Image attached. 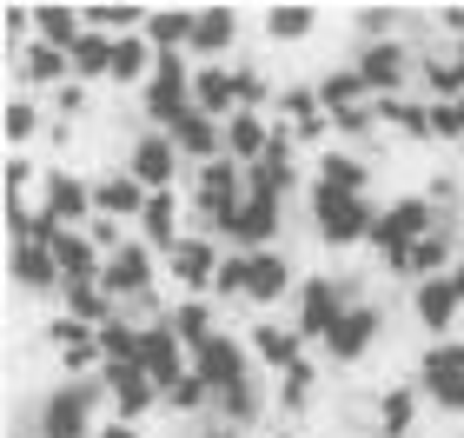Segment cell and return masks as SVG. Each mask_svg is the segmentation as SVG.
Returning <instances> with one entry per match:
<instances>
[{
  "label": "cell",
  "mask_w": 464,
  "mask_h": 438,
  "mask_svg": "<svg viewBox=\"0 0 464 438\" xmlns=\"http://www.w3.org/2000/svg\"><path fill=\"white\" fill-rule=\"evenodd\" d=\"M378 339H385V306H378V299H352V312L325 332L319 352H325L332 365H358V359H372Z\"/></svg>",
  "instance_id": "30bf717a"
},
{
  "label": "cell",
  "mask_w": 464,
  "mask_h": 438,
  "mask_svg": "<svg viewBox=\"0 0 464 438\" xmlns=\"http://www.w3.org/2000/svg\"><path fill=\"white\" fill-rule=\"evenodd\" d=\"M100 385H107L113 419H126V425H140L146 412H166V392L146 379L140 365H100Z\"/></svg>",
  "instance_id": "2e32d148"
},
{
  "label": "cell",
  "mask_w": 464,
  "mask_h": 438,
  "mask_svg": "<svg viewBox=\"0 0 464 438\" xmlns=\"http://www.w3.org/2000/svg\"><path fill=\"white\" fill-rule=\"evenodd\" d=\"M60 312H67V319H80V326H93V332L120 319V306H113L107 286H67V292H60Z\"/></svg>",
  "instance_id": "d590c367"
},
{
  "label": "cell",
  "mask_w": 464,
  "mask_h": 438,
  "mask_svg": "<svg viewBox=\"0 0 464 438\" xmlns=\"http://www.w3.org/2000/svg\"><path fill=\"white\" fill-rule=\"evenodd\" d=\"M378 120H385V133H392V140H411V146L438 140V120H431V100H425V93L378 100Z\"/></svg>",
  "instance_id": "d4e9b609"
},
{
  "label": "cell",
  "mask_w": 464,
  "mask_h": 438,
  "mask_svg": "<svg viewBox=\"0 0 464 438\" xmlns=\"http://www.w3.org/2000/svg\"><path fill=\"white\" fill-rule=\"evenodd\" d=\"M411 385L425 392L431 412H445V419H464V339H431L418 352V372Z\"/></svg>",
  "instance_id": "8992f818"
},
{
  "label": "cell",
  "mask_w": 464,
  "mask_h": 438,
  "mask_svg": "<svg viewBox=\"0 0 464 438\" xmlns=\"http://www.w3.org/2000/svg\"><path fill=\"white\" fill-rule=\"evenodd\" d=\"M418 54L405 34L398 40H358L352 47V67H358V80H365V93L372 100H398V93H418Z\"/></svg>",
  "instance_id": "277c9868"
},
{
  "label": "cell",
  "mask_w": 464,
  "mask_h": 438,
  "mask_svg": "<svg viewBox=\"0 0 464 438\" xmlns=\"http://www.w3.org/2000/svg\"><path fill=\"white\" fill-rule=\"evenodd\" d=\"M219 259H226V246L213 233H186L173 253H166V279L186 286V292H206L213 299V279H219Z\"/></svg>",
  "instance_id": "9a60e30c"
},
{
  "label": "cell",
  "mask_w": 464,
  "mask_h": 438,
  "mask_svg": "<svg viewBox=\"0 0 464 438\" xmlns=\"http://www.w3.org/2000/svg\"><path fill=\"white\" fill-rule=\"evenodd\" d=\"M451 286H458V292H464V253H458V266H451Z\"/></svg>",
  "instance_id": "7dc6e473"
},
{
  "label": "cell",
  "mask_w": 464,
  "mask_h": 438,
  "mask_svg": "<svg viewBox=\"0 0 464 438\" xmlns=\"http://www.w3.org/2000/svg\"><path fill=\"white\" fill-rule=\"evenodd\" d=\"M193 27H199V7H153L146 14V47L153 54H193Z\"/></svg>",
  "instance_id": "1f68e13d"
},
{
  "label": "cell",
  "mask_w": 464,
  "mask_h": 438,
  "mask_svg": "<svg viewBox=\"0 0 464 438\" xmlns=\"http://www.w3.org/2000/svg\"><path fill=\"white\" fill-rule=\"evenodd\" d=\"M352 27H358V40H398L405 14L398 7H352Z\"/></svg>",
  "instance_id": "60d3db41"
},
{
  "label": "cell",
  "mask_w": 464,
  "mask_h": 438,
  "mask_svg": "<svg viewBox=\"0 0 464 438\" xmlns=\"http://www.w3.org/2000/svg\"><path fill=\"white\" fill-rule=\"evenodd\" d=\"M133 365H140V372H146V379H153L160 392H173V385L186 379V372H193V352L179 346V332L166 326V312L140 326V359H133Z\"/></svg>",
  "instance_id": "4fadbf2b"
},
{
  "label": "cell",
  "mask_w": 464,
  "mask_h": 438,
  "mask_svg": "<svg viewBox=\"0 0 464 438\" xmlns=\"http://www.w3.org/2000/svg\"><path fill=\"white\" fill-rule=\"evenodd\" d=\"M47 127H53V113L40 107V93H20L14 87V100H7V140H14V153H27Z\"/></svg>",
  "instance_id": "e575fe53"
},
{
  "label": "cell",
  "mask_w": 464,
  "mask_h": 438,
  "mask_svg": "<svg viewBox=\"0 0 464 438\" xmlns=\"http://www.w3.org/2000/svg\"><path fill=\"white\" fill-rule=\"evenodd\" d=\"M431 233H445V206H438L431 193H398V200H385V206H378L372 253H378V266H385V259H398L405 246L431 239Z\"/></svg>",
  "instance_id": "3957f363"
},
{
  "label": "cell",
  "mask_w": 464,
  "mask_h": 438,
  "mask_svg": "<svg viewBox=\"0 0 464 438\" xmlns=\"http://www.w3.org/2000/svg\"><path fill=\"white\" fill-rule=\"evenodd\" d=\"M193 379H206V392H239V385H252L259 379V359H252V346L246 339H232V332H219L213 346H199L193 352Z\"/></svg>",
  "instance_id": "ba28073f"
},
{
  "label": "cell",
  "mask_w": 464,
  "mask_h": 438,
  "mask_svg": "<svg viewBox=\"0 0 464 438\" xmlns=\"http://www.w3.org/2000/svg\"><path fill=\"white\" fill-rule=\"evenodd\" d=\"M40 213H47L53 226H67V233H87V226L100 219V213H93V180H87V173H67V166H47Z\"/></svg>",
  "instance_id": "8fae6325"
},
{
  "label": "cell",
  "mask_w": 464,
  "mask_h": 438,
  "mask_svg": "<svg viewBox=\"0 0 464 438\" xmlns=\"http://www.w3.org/2000/svg\"><path fill=\"white\" fill-rule=\"evenodd\" d=\"M418 419H425V392H418L411 379H405V385H385V392L372 399V432H378V438H411Z\"/></svg>",
  "instance_id": "cb8c5ba5"
},
{
  "label": "cell",
  "mask_w": 464,
  "mask_h": 438,
  "mask_svg": "<svg viewBox=\"0 0 464 438\" xmlns=\"http://www.w3.org/2000/svg\"><path fill=\"white\" fill-rule=\"evenodd\" d=\"M312 87H319V107L332 113V120H339L345 107H365V80H358V67H352V60H345V67H332V73H319V80H312Z\"/></svg>",
  "instance_id": "8d00e7d4"
},
{
  "label": "cell",
  "mask_w": 464,
  "mask_h": 438,
  "mask_svg": "<svg viewBox=\"0 0 464 438\" xmlns=\"http://www.w3.org/2000/svg\"><path fill=\"white\" fill-rule=\"evenodd\" d=\"M252 273H246V312H259V319H272L279 306H292V292H299L305 273H292V253L285 246H272V253H246Z\"/></svg>",
  "instance_id": "9c48e42d"
},
{
  "label": "cell",
  "mask_w": 464,
  "mask_h": 438,
  "mask_svg": "<svg viewBox=\"0 0 464 438\" xmlns=\"http://www.w3.org/2000/svg\"><path fill=\"white\" fill-rule=\"evenodd\" d=\"M272 133H279V120H272V113H232L226 120V160L259 166L266 146H272Z\"/></svg>",
  "instance_id": "f546056e"
},
{
  "label": "cell",
  "mask_w": 464,
  "mask_h": 438,
  "mask_svg": "<svg viewBox=\"0 0 464 438\" xmlns=\"http://www.w3.org/2000/svg\"><path fill=\"white\" fill-rule=\"evenodd\" d=\"M14 286L27 292V299H47V306H60V292H67L47 246H14Z\"/></svg>",
  "instance_id": "f1b7e54d"
},
{
  "label": "cell",
  "mask_w": 464,
  "mask_h": 438,
  "mask_svg": "<svg viewBox=\"0 0 464 438\" xmlns=\"http://www.w3.org/2000/svg\"><path fill=\"white\" fill-rule=\"evenodd\" d=\"M312 399H319V365H292L285 379H272V405H279V419H305Z\"/></svg>",
  "instance_id": "836d02e7"
},
{
  "label": "cell",
  "mask_w": 464,
  "mask_h": 438,
  "mask_svg": "<svg viewBox=\"0 0 464 438\" xmlns=\"http://www.w3.org/2000/svg\"><path fill=\"white\" fill-rule=\"evenodd\" d=\"M431 120H438V140H464V120H458V100H445V107H438V100H431Z\"/></svg>",
  "instance_id": "ee69618b"
},
{
  "label": "cell",
  "mask_w": 464,
  "mask_h": 438,
  "mask_svg": "<svg viewBox=\"0 0 464 438\" xmlns=\"http://www.w3.org/2000/svg\"><path fill=\"white\" fill-rule=\"evenodd\" d=\"M425 20H431V27L445 34V40H464V7H431Z\"/></svg>",
  "instance_id": "f6af8a7d"
},
{
  "label": "cell",
  "mask_w": 464,
  "mask_h": 438,
  "mask_svg": "<svg viewBox=\"0 0 464 438\" xmlns=\"http://www.w3.org/2000/svg\"><path fill=\"white\" fill-rule=\"evenodd\" d=\"M93 438H146V432H140V425H126V419H107Z\"/></svg>",
  "instance_id": "bcb514c9"
},
{
  "label": "cell",
  "mask_w": 464,
  "mask_h": 438,
  "mask_svg": "<svg viewBox=\"0 0 464 438\" xmlns=\"http://www.w3.org/2000/svg\"><path fill=\"white\" fill-rule=\"evenodd\" d=\"M279 233H285V200L246 193V206L232 213V226H226L219 246H232V253H272V246H279Z\"/></svg>",
  "instance_id": "7c38bea8"
},
{
  "label": "cell",
  "mask_w": 464,
  "mask_h": 438,
  "mask_svg": "<svg viewBox=\"0 0 464 438\" xmlns=\"http://www.w3.org/2000/svg\"><path fill=\"white\" fill-rule=\"evenodd\" d=\"M305 226L325 253H352V246H372L378 233V206L365 200H345V193H325V186H305Z\"/></svg>",
  "instance_id": "7a4b0ae2"
},
{
  "label": "cell",
  "mask_w": 464,
  "mask_h": 438,
  "mask_svg": "<svg viewBox=\"0 0 464 438\" xmlns=\"http://www.w3.org/2000/svg\"><path fill=\"white\" fill-rule=\"evenodd\" d=\"M47 253L60 266V286H100V273H107V253H100L87 233H60Z\"/></svg>",
  "instance_id": "484cf974"
},
{
  "label": "cell",
  "mask_w": 464,
  "mask_h": 438,
  "mask_svg": "<svg viewBox=\"0 0 464 438\" xmlns=\"http://www.w3.org/2000/svg\"><path fill=\"white\" fill-rule=\"evenodd\" d=\"M418 93L425 100H464V40H438V47H425V60H418Z\"/></svg>",
  "instance_id": "44dd1931"
},
{
  "label": "cell",
  "mask_w": 464,
  "mask_h": 438,
  "mask_svg": "<svg viewBox=\"0 0 464 438\" xmlns=\"http://www.w3.org/2000/svg\"><path fill=\"white\" fill-rule=\"evenodd\" d=\"M239 27H246L239 7H199V27H193V67H232V54H239Z\"/></svg>",
  "instance_id": "ac0fdd59"
},
{
  "label": "cell",
  "mask_w": 464,
  "mask_h": 438,
  "mask_svg": "<svg viewBox=\"0 0 464 438\" xmlns=\"http://www.w3.org/2000/svg\"><path fill=\"white\" fill-rule=\"evenodd\" d=\"M451 266H458V239H451V233H431V239L405 246L398 259H385V273L405 279V286H425V279H445Z\"/></svg>",
  "instance_id": "ffe728a7"
},
{
  "label": "cell",
  "mask_w": 464,
  "mask_h": 438,
  "mask_svg": "<svg viewBox=\"0 0 464 438\" xmlns=\"http://www.w3.org/2000/svg\"><path fill=\"white\" fill-rule=\"evenodd\" d=\"M7 180H14V200H40V186H47V173H40L34 153H14L7 160Z\"/></svg>",
  "instance_id": "b9f144b4"
},
{
  "label": "cell",
  "mask_w": 464,
  "mask_h": 438,
  "mask_svg": "<svg viewBox=\"0 0 464 438\" xmlns=\"http://www.w3.org/2000/svg\"><path fill=\"white\" fill-rule=\"evenodd\" d=\"M259 27L272 47H305L319 34V7H299V0H279V7H259Z\"/></svg>",
  "instance_id": "4dcf8cb0"
},
{
  "label": "cell",
  "mask_w": 464,
  "mask_h": 438,
  "mask_svg": "<svg viewBox=\"0 0 464 438\" xmlns=\"http://www.w3.org/2000/svg\"><path fill=\"white\" fill-rule=\"evenodd\" d=\"M246 273H252V259L226 246V259H219V279H213V306H246Z\"/></svg>",
  "instance_id": "ab89813d"
},
{
  "label": "cell",
  "mask_w": 464,
  "mask_h": 438,
  "mask_svg": "<svg viewBox=\"0 0 464 438\" xmlns=\"http://www.w3.org/2000/svg\"><path fill=\"white\" fill-rule=\"evenodd\" d=\"M107 419H113V405L100 379H53L27 419V438H93Z\"/></svg>",
  "instance_id": "6da1fadb"
},
{
  "label": "cell",
  "mask_w": 464,
  "mask_h": 438,
  "mask_svg": "<svg viewBox=\"0 0 464 438\" xmlns=\"http://www.w3.org/2000/svg\"><path fill=\"white\" fill-rule=\"evenodd\" d=\"M312 186H325V193H345V200H365V193H372V153L332 146V153L312 160Z\"/></svg>",
  "instance_id": "7402d4cb"
},
{
  "label": "cell",
  "mask_w": 464,
  "mask_h": 438,
  "mask_svg": "<svg viewBox=\"0 0 464 438\" xmlns=\"http://www.w3.org/2000/svg\"><path fill=\"white\" fill-rule=\"evenodd\" d=\"M186 233H193V226H186V200H179V186H173V193H153V200H146V213H140V226H133V239H140V246H153L160 259L173 253Z\"/></svg>",
  "instance_id": "d6986e66"
},
{
  "label": "cell",
  "mask_w": 464,
  "mask_h": 438,
  "mask_svg": "<svg viewBox=\"0 0 464 438\" xmlns=\"http://www.w3.org/2000/svg\"><path fill=\"white\" fill-rule=\"evenodd\" d=\"M166 326L179 332V346H186V352H199V346H213V339H219V306L206 299V292H186L179 306H166Z\"/></svg>",
  "instance_id": "4316f807"
},
{
  "label": "cell",
  "mask_w": 464,
  "mask_h": 438,
  "mask_svg": "<svg viewBox=\"0 0 464 438\" xmlns=\"http://www.w3.org/2000/svg\"><path fill=\"white\" fill-rule=\"evenodd\" d=\"M120 166H126V173H133V180L146 186V193H173V186H179V173H186V160H179L173 133H153V127H140L133 140H126Z\"/></svg>",
  "instance_id": "52a82bcc"
},
{
  "label": "cell",
  "mask_w": 464,
  "mask_h": 438,
  "mask_svg": "<svg viewBox=\"0 0 464 438\" xmlns=\"http://www.w3.org/2000/svg\"><path fill=\"white\" fill-rule=\"evenodd\" d=\"M146 14H153V7H126V0H100V7H87V34L133 40V34H146Z\"/></svg>",
  "instance_id": "74e56055"
},
{
  "label": "cell",
  "mask_w": 464,
  "mask_h": 438,
  "mask_svg": "<svg viewBox=\"0 0 464 438\" xmlns=\"http://www.w3.org/2000/svg\"><path fill=\"white\" fill-rule=\"evenodd\" d=\"M146 186L126 173V166H113V173H93V213L100 219H120V226H140V213H146Z\"/></svg>",
  "instance_id": "603a6c76"
},
{
  "label": "cell",
  "mask_w": 464,
  "mask_h": 438,
  "mask_svg": "<svg viewBox=\"0 0 464 438\" xmlns=\"http://www.w3.org/2000/svg\"><path fill=\"white\" fill-rule=\"evenodd\" d=\"M246 346H252V359H259L266 379H285L292 365H305V339H299V326H292V319H252Z\"/></svg>",
  "instance_id": "e0dca14e"
},
{
  "label": "cell",
  "mask_w": 464,
  "mask_h": 438,
  "mask_svg": "<svg viewBox=\"0 0 464 438\" xmlns=\"http://www.w3.org/2000/svg\"><path fill=\"white\" fill-rule=\"evenodd\" d=\"M47 107H53V120H60V127H73V120L93 107V100H87V80H67L60 93H47Z\"/></svg>",
  "instance_id": "7bdbcfd3"
},
{
  "label": "cell",
  "mask_w": 464,
  "mask_h": 438,
  "mask_svg": "<svg viewBox=\"0 0 464 438\" xmlns=\"http://www.w3.org/2000/svg\"><path fill=\"white\" fill-rule=\"evenodd\" d=\"M352 299H365L352 279H339V273H305L299 292H292V326H299V339L305 346H325V332L352 312Z\"/></svg>",
  "instance_id": "5b68a950"
},
{
  "label": "cell",
  "mask_w": 464,
  "mask_h": 438,
  "mask_svg": "<svg viewBox=\"0 0 464 438\" xmlns=\"http://www.w3.org/2000/svg\"><path fill=\"white\" fill-rule=\"evenodd\" d=\"M193 107L206 120H219V127L232 113H246L239 107V73H232V67H193Z\"/></svg>",
  "instance_id": "83f0119b"
},
{
  "label": "cell",
  "mask_w": 464,
  "mask_h": 438,
  "mask_svg": "<svg viewBox=\"0 0 464 438\" xmlns=\"http://www.w3.org/2000/svg\"><path fill=\"white\" fill-rule=\"evenodd\" d=\"M166 412H179V419H213V392H206V379H193V372H186V379L166 392Z\"/></svg>",
  "instance_id": "f35d334b"
},
{
  "label": "cell",
  "mask_w": 464,
  "mask_h": 438,
  "mask_svg": "<svg viewBox=\"0 0 464 438\" xmlns=\"http://www.w3.org/2000/svg\"><path fill=\"white\" fill-rule=\"evenodd\" d=\"M153 47H146V34H133V40H113V80L107 87H120V93H140L146 80H153Z\"/></svg>",
  "instance_id": "d6a6232c"
},
{
  "label": "cell",
  "mask_w": 464,
  "mask_h": 438,
  "mask_svg": "<svg viewBox=\"0 0 464 438\" xmlns=\"http://www.w3.org/2000/svg\"><path fill=\"white\" fill-rule=\"evenodd\" d=\"M405 312H411V326L425 332V346H431V339H451V326L464 319V292L451 286V273H445V279H425V286H411Z\"/></svg>",
  "instance_id": "5bb4252c"
}]
</instances>
